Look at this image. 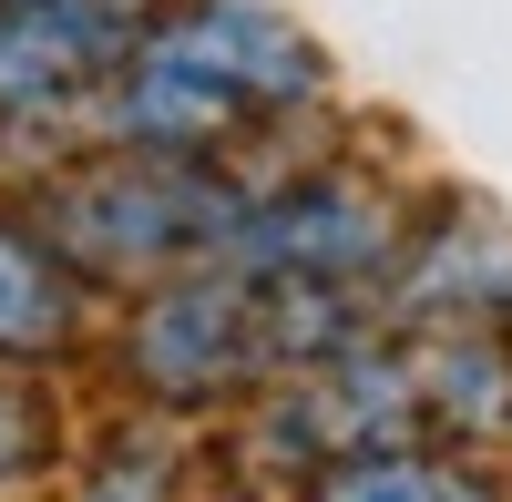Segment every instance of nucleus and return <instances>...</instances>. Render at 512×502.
<instances>
[{
	"instance_id": "obj_9",
	"label": "nucleus",
	"mask_w": 512,
	"mask_h": 502,
	"mask_svg": "<svg viewBox=\"0 0 512 502\" xmlns=\"http://www.w3.org/2000/svg\"><path fill=\"white\" fill-rule=\"evenodd\" d=\"M62 462V421L21 369H0V492H31L41 472Z\"/></svg>"
},
{
	"instance_id": "obj_3",
	"label": "nucleus",
	"mask_w": 512,
	"mask_h": 502,
	"mask_svg": "<svg viewBox=\"0 0 512 502\" xmlns=\"http://www.w3.org/2000/svg\"><path fill=\"white\" fill-rule=\"evenodd\" d=\"M390 441H431V410H420V369L410 339L379 328V339L338 349L318 369H287L267 400L236 410V451L246 472H267L277 492H297L328 462H359V451H390Z\"/></svg>"
},
{
	"instance_id": "obj_8",
	"label": "nucleus",
	"mask_w": 512,
	"mask_h": 502,
	"mask_svg": "<svg viewBox=\"0 0 512 502\" xmlns=\"http://www.w3.org/2000/svg\"><path fill=\"white\" fill-rule=\"evenodd\" d=\"M287 502H512V462H482L451 441H390V451L308 472Z\"/></svg>"
},
{
	"instance_id": "obj_4",
	"label": "nucleus",
	"mask_w": 512,
	"mask_h": 502,
	"mask_svg": "<svg viewBox=\"0 0 512 502\" xmlns=\"http://www.w3.org/2000/svg\"><path fill=\"white\" fill-rule=\"evenodd\" d=\"M154 31L175 41L195 72H216L267 134H297V123L328 113V52L277 11V0H164Z\"/></svg>"
},
{
	"instance_id": "obj_2",
	"label": "nucleus",
	"mask_w": 512,
	"mask_h": 502,
	"mask_svg": "<svg viewBox=\"0 0 512 502\" xmlns=\"http://www.w3.org/2000/svg\"><path fill=\"white\" fill-rule=\"evenodd\" d=\"M420 195L390 175V164L359 154H308V164H256L226 267L246 277H297V287H359V298L390 308V267L410 246Z\"/></svg>"
},
{
	"instance_id": "obj_1",
	"label": "nucleus",
	"mask_w": 512,
	"mask_h": 502,
	"mask_svg": "<svg viewBox=\"0 0 512 502\" xmlns=\"http://www.w3.org/2000/svg\"><path fill=\"white\" fill-rule=\"evenodd\" d=\"M21 205L93 287L144 298V287L226 257L236 205H246V164L154 154V144H72L52 175L21 185Z\"/></svg>"
},
{
	"instance_id": "obj_5",
	"label": "nucleus",
	"mask_w": 512,
	"mask_h": 502,
	"mask_svg": "<svg viewBox=\"0 0 512 502\" xmlns=\"http://www.w3.org/2000/svg\"><path fill=\"white\" fill-rule=\"evenodd\" d=\"M420 318H512V226L482 195H420L390 267V328Z\"/></svg>"
},
{
	"instance_id": "obj_6",
	"label": "nucleus",
	"mask_w": 512,
	"mask_h": 502,
	"mask_svg": "<svg viewBox=\"0 0 512 502\" xmlns=\"http://www.w3.org/2000/svg\"><path fill=\"white\" fill-rule=\"evenodd\" d=\"M400 339H410V369H420L431 441L512 462V318H420Z\"/></svg>"
},
{
	"instance_id": "obj_7",
	"label": "nucleus",
	"mask_w": 512,
	"mask_h": 502,
	"mask_svg": "<svg viewBox=\"0 0 512 502\" xmlns=\"http://www.w3.org/2000/svg\"><path fill=\"white\" fill-rule=\"evenodd\" d=\"M93 298L103 287L41 236V216L21 195H0V369L82 359L93 349Z\"/></svg>"
}]
</instances>
